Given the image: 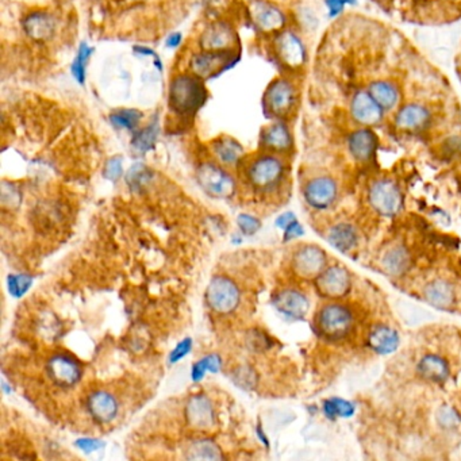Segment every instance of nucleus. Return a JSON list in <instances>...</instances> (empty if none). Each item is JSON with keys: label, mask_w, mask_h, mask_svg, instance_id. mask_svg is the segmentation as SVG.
Returning <instances> with one entry per match:
<instances>
[{"label": "nucleus", "mask_w": 461, "mask_h": 461, "mask_svg": "<svg viewBox=\"0 0 461 461\" xmlns=\"http://www.w3.org/2000/svg\"><path fill=\"white\" fill-rule=\"evenodd\" d=\"M205 86L199 76L182 75L175 77L170 86V106L179 115L195 114L206 102Z\"/></svg>", "instance_id": "nucleus-1"}, {"label": "nucleus", "mask_w": 461, "mask_h": 461, "mask_svg": "<svg viewBox=\"0 0 461 461\" xmlns=\"http://www.w3.org/2000/svg\"><path fill=\"white\" fill-rule=\"evenodd\" d=\"M206 302L218 314H232L239 306L241 291L234 280L227 276H215L207 286Z\"/></svg>", "instance_id": "nucleus-2"}, {"label": "nucleus", "mask_w": 461, "mask_h": 461, "mask_svg": "<svg viewBox=\"0 0 461 461\" xmlns=\"http://www.w3.org/2000/svg\"><path fill=\"white\" fill-rule=\"evenodd\" d=\"M284 172V164L279 157L264 154L249 164L248 180L257 191H272L282 183Z\"/></svg>", "instance_id": "nucleus-3"}, {"label": "nucleus", "mask_w": 461, "mask_h": 461, "mask_svg": "<svg viewBox=\"0 0 461 461\" xmlns=\"http://www.w3.org/2000/svg\"><path fill=\"white\" fill-rule=\"evenodd\" d=\"M317 326L327 340L339 341L345 339L353 329L352 312L337 303H330L321 308L317 315Z\"/></svg>", "instance_id": "nucleus-4"}, {"label": "nucleus", "mask_w": 461, "mask_h": 461, "mask_svg": "<svg viewBox=\"0 0 461 461\" xmlns=\"http://www.w3.org/2000/svg\"><path fill=\"white\" fill-rule=\"evenodd\" d=\"M196 179L203 191L214 198H230L236 192L234 179L213 163L202 164L196 172Z\"/></svg>", "instance_id": "nucleus-5"}, {"label": "nucleus", "mask_w": 461, "mask_h": 461, "mask_svg": "<svg viewBox=\"0 0 461 461\" xmlns=\"http://www.w3.org/2000/svg\"><path fill=\"white\" fill-rule=\"evenodd\" d=\"M46 374L56 386L69 389L80 381L83 370L72 356L65 353H57L48 360Z\"/></svg>", "instance_id": "nucleus-6"}, {"label": "nucleus", "mask_w": 461, "mask_h": 461, "mask_svg": "<svg viewBox=\"0 0 461 461\" xmlns=\"http://www.w3.org/2000/svg\"><path fill=\"white\" fill-rule=\"evenodd\" d=\"M368 199L376 213L386 217L396 214L402 207L400 189L389 179H381L374 183L370 189Z\"/></svg>", "instance_id": "nucleus-7"}, {"label": "nucleus", "mask_w": 461, "mask_h": 461, "mask_svg": "<svg viewBox=\"0 0 461 461\" xmlns=\"http://www.w3.org/2000/svg\"><path fill=\"white\" fill-rule=\"evenodd\" d=\"M351 115L362 126H375L383 120L384 110L375 102L368 91L358 89L351 99Z\"/></svg>", "instance_id": "nucleus-8"}, {"label": "nucleus", "mask_w": 461, "mask_h": 461, "mask_svg": "<svg viewBox=\"0 0 461 461\" xmlns=\"http://www.w3.org/2000/svg\"><path fill=\"white\" fill-rule=\"evenodd\" d=\"M87 411L89 417L98 424H111L120 412L118 399L106 390H96L88 395Z\"/></svg>", "instance_id": "nucleus-9"}, {"label": "nucleus", "mask_w": 461, "mask_h": 461, "mask_svg": "<svg viewBox=\"0 0 461 461\" xmlns=\"http://www.w3.org/2000/svg\"><path fill=\"white\" fill-rule=\"evenodd\" d=\"M186 419L188 425L198 430H208L215 425L217 414L213 402L207 395H194L186 405Z\"/></svg>", "instance_id": "nucleus-10"}, {"label": "nucleus", "mask_w": 461, "mask_h": 461, "mask_svg": "<svg viewBox=\"0 0 461 461\" xmlns=\"http://www.w3.org/2000/svg\"><path fill=\"white\" fill-rule=\"evenodd\" d=\"M293 271L305 279H314L326 270V255L318 246L308 245L301 248L292 260Z\"/></svg>", "instance_id": "nucleus-11"}, {"label": "nucleus", "mask_w": 461, "mask_h": 461, "mask_svg": "<svg viewBox=\"0 0 461 461\" xmlns=\"http://www.w3.org/2000/svg\"><path fill=\"white\" fill-rule=\"evenodd\" d=\"M317 287L329 299H340L351 289V274L340 265L329 267L317 277Z\"/></svg>", "instance_id": "nucleus-12"}, {"label": "nucleus", "mask_w": 461, "mask_h": 461, "mask_svg": "<svg viewBox=\"0 0 461 461\" xmlns=\"http://www.w3.org/2000/svg\"><path fill=\"white\" fill-rule=\"evenodd\" d=\"M296 101V91L292 83L286 79H277L268 87L265 94L267 108L277 117L286 115Z\"/></svg>", "instance_id": "nucleus-13"}, {"label": "nucleus", "mask_w": 461, "mask_h": 461, "mask_svg": "<svg viewBox=\"0 0 461 461\" xmlns=\"http://www.w3.org/2000/svg\"><path fill=\"white\" fill-rule=\"evenodd\" d=\"M430 120L431 113L425 104L411 102L405 104L396 111L393 117V125L400 130L418 132L427 127Z\"/></svg>", "instance_id": "nucleus-14"}, {"label": "nucleus", "mask_w": 461, "mask_h": 461, "mask_svg": "<svg viewBox=\"0 0 461 461\" xmlns=\"http://www.w3.org/2000/svg\"><path fill=\"white\" fill-rule=\"evenodd\" d=\"M337 198V184L327 176L314 177L305 187V199L317 210H324L334 203Z\"/></svg>", "instance_id": "nucleus-15"}, {"label": "nucleus", "mask_w": 461, "mask_h": 461, "mask_svg": "<svg viewBox=\"0 0 461 461\" xmlns=\"http://www.w3.org/2000/svg\"><path fill=\"white\" fill-rule=\"evenodd\" d=\"M274 308L289 320H302L308 314L310 302L301 291L283 290L272 299Z\"/></svg>", "instance_id": "nucleus-16"}, {"label": "nucleus", "mask_w": 461, "mask_h": 461, "mask_svg": "<svg viewBox=\"0 0 461 461\" xmlns=\"http://www.w3.org/2000/svg\"><path fill=\"white\" fill-rule=\"evenodd\" d=\"M279 58L290 68L301 67L306 60V49L301 38L292 32H284L276 39Z\"/></svg>", "instance_id": "nucleus-17"}, {"label": "nucleus", "mask_w": 461, "mask_h": 461, "mask_svg": "<svg viewBox=\"0 0 461 461\" xmlns=\"http://www.w3.org/2000/svg\"><path fill=\"white\" fill-rule=\"evenodd\" d=\"M377 146L376 134L368 127H361L352 132L348 137L349 153L356 161L365 163L372 158Z\"/></svg>", "instance_id": "nucleus-18"}, {"label": "nucleus", "mask_w": 461, "mask_h": 461, "mask_svg": "<svg viewBox=\"0 0 461 461\" xmlns=\"http://www.w3.org/2000/svg\"><path fill=\"white\" fill-rule=\"evenodd\" d=\"M251 11L255 23L265 32H274L280 29L286 20L284 14L268 1H255Z\"/></svg>", "instance_id": "nucleus-19"}, {"label": "nucleus", "mask_w": 461, "mask_h": 461, "mask_svg": "<svg viewBox=\"0 0 461 461\" xmlns=\"http://www.w3.org/2000/svg\"><path fill=\"white\" fill-rule=\"evenodd\" d=\"M367 91L384 111H390L395 108L400 98L399 88L396 84H393L391 80H384V79L372 80L368 84Z\"/></svg>", "instance_id": "nucleus-20"}, {"label": "nucleus", "mask_w": 461, "mask_h": 461, "mask_svg": "<svg viewBox=\"0 0 461 461\" xmlns=\"http://www.w3.org/2000/svg\"><path fill=\"white\" fill-rule=\"evenodd\" d=\"M229 58L227 51H208L196 54L191 61V68L199 77H210L217 73V69L225 67Z\"/></svg>", "instance_id": "nucleus-21"}, {"label": "nucleus", "mask_w": 461, "mask_h": 461, "mask_svg": "<svg viewBox=\"0 0 461 461\" xmlns=\"http://www.w3.org/2000/svg\"><path fill=\"white\" fill-rule=\"evenodd\" d=\"M261 144L264 148L274 152H286L292 146V136L287 125L277 122L268 126L263 136Z\"/></svg>", "instance_id": "nucleus-22"}, {"label": "nucleus", "mask_w": 461, "mask_h": 461, "mask_svg": "<svg viewBox=\"0 0 461 461\" xmlns=\"http://www.w3.org/2000/svg\"><path fill=\"white\" fill-rule=\"evenodd\" d=\"M370 346L379 355H390L396 351L399 345V336L396 330L389 326L379 324L375 326L370 334Z\"/></svg>", "instance_id": "nucleus-23"}, {"label": "nucleus", "mask_w": 461, "mask_h": 461, "mask_svg": "<svg viewBox=\"0 0 461 461\" xmlns=\"http://www.w3.org/2000/svg\"><path fill=\"white\" fill-rule=\"evenodd\" d=\"M234 42V33L225 25L215 23L202 35V46L206 51H222Z\"/></svg>", "instance_id": "nucleus-24"}, {"label": "nucleus", "mask_w": 461, "mask_h": 461, "mask_svg": "<svg viewBox=\"0 0 461 461\" xmlns=\"http://www.w3.org/2000/svg\"><path fill=\"white\" fill-rule=\"evenodd\" d=\"M418 372L429 381L443 383L449 376V367L443 358L436 355H427L419 361Z\"/></svg>", "instance_id": "nucleus-25"}, {"label": "nucleus", "mask_w": 461, "mask_h": 461, "mask_svg": "<svg viewBox=\"0 0 461 461\" xmlns=\"http://www.w3.org/2000/svg\"><path fill=\"white\" fill-rule=\"evenodd\" d=\"M54 19L45 13H33L25 19V32L34 39H46L54 33Z\"/></svg>", "instance_id": "nucleus-26"}, {"label": "nucleus", "mask_w": 461, "mask_h": 461, "mask_svg": "<svg viewBox=\"0 0 461 461\" xmlns=\"http://www.w3.org/2000/svg\"><path fill=\"white\" fill-rule=\"evenodd\" d=\"M327 241L331 246L341 252L351 251L358 242V233L353 226L348 223H340L330 229L327 234Z\"/></svg>", "instance_id": "nucleus-27"}, {"label": "nucleus", "mask_w": 461, "mask_h": 461, "mask_svg": "<svg viewBox=\"0 0 461 461\" xmlns=\"http://www.w3.org/2000/svg\"><path fill=\"white\" fill-rule=\"evenodd\" d=\"M214 153L225 165L237 164L244 156V149L236 139L223 137L214 142Z\"/></svg>", "instance_id": "nucleus-28"}, {"label": "nucleus", "mask_w": 461, "mask_h": 461, "mask_svg": "<svg viewBox=\"0 0 461 461\" xmlns=\"http://www.w3.org/2000/svg\"><path fill=\"white\" fill-rule=\"evenodd\" d=\"M188 460H222L223 455L218 445L211 440H196L188 446Z\"/></svg>", "instance_id": "nucleus-29"}, {"label": "nucleus", "mask_w": 461, "mask_h": 461, "mask_svg": "<svg viewBox=\"0 0 461 461\" xmlns=\"http://www.w3.org/2000/svg\"><path fill=\"white\" fill-rule=\"evenodd\" d=\"M425 295L429 303L440 308H449L455 298L452 287L443 280H436L430 283L427 287Z\"/></svg>", "instance_id": "nucleus-30"}, {"label": "nucleus", "mask_w": 461, "mask_h": 461, "mask_svg": "<svg viewBox=\"0 0 461 461\" xmlns=\"http://www.w3.org/2000/svg\"><path fill=\"white\" fill-rule=\"evenodd\" d=\"M222 370V359L217 353L207 355L205 358L196 361L191 370L192 381L198 383L203 380L206 374H220Z\"/></svg>", "instance_id": "nucleus-31"}, {"label": "nucleus", "mask_w": 461, "mask_h": 461, "mask_svg": "<svg viewBox=\"0 0 461 461\" xmlns=\"http://www.w3.org/2000/svg\"><path fill=\"white\" fill-rule=\"evenodd\" d=\"M409 265V256L402 248H393L383 258L384 270L391 274H400Z\"/></svg>", "instance_id": "nucleus-32"}, {"label": "nucleus", "mask_w": 461, "mask_h": 461, "mask_svg": "<svg viewBox=\"0 0 461 461\" xmlns=\"http://www.w3.org/2000/svg\"><path fill=\"white\" fill-rule=\"evenodd\" d=\"M142 118V113L136 108H122L110 115V120L120 129L134 130Z\"/></svg>", "instance_id": "nucleus-33"}, {"label": "nucleus", "mask_w": 461, "mask_h": 461, "mask_svg": "<svg viewBox=\"0 0 461 461\" xmlns=\"http://www.w3.org/2000/svg\"><path fill=\"white\" fill-rule=\"evenodd\" d=\"M34 277L27 274H13L7 277V289L13 298L20 299L32 289Z\"/></svg>", "instance_id": "nucleus-34"}, {"label": "nucleus", "mask_w": 461, "mask_h": 461, "mask_svg": "<svg viewBox=\"0 0 461 461\" xmlns=\"http://www.w3.org/2000/svg\"><path fill=\"white\" fill-rule=\"evenodd\" d=\"M157 136H158V127L157 125H149L146 127H144L142 130L137 132L133 137V146L139 151V152H149L151 149H153L154 144L157 141Z\"/></svg>", "instance_id": "nucleus-35"}, {"label": "nucleus", "mask_w": 461, "mask_h": 461, "mask_svg": "<svg viewBox=\"0 0 461 461\" xmlns=\"http://www.w3.org/2000/svg\"><path fill=\"white\" fill-rule=\"evenodd\" d=\"M92 51H94V49L89 45L82 44L80 48H79V51H77L76 58L73 60L70 70H72V75H73L75 80L79 82L80 84H84V82H86L87 64H88V60H89Z\"/></svg>", "instance_id": "nucleus-36"}, {"label": "nucleus", "mask_w": 461, "mask_h": 461, "mask_svg": "<svg viewBox=\"0 0 461 461\" xmlns=\"http://www.w3.org/2000/svg\"><path fill=\"white\" fill-rule=\"evenodd\" d=\"M324 411L327 418L334 419L337 417H342V418L351 417L355 411V408L352 403H349L343 399L333 398V399H329L324 402Z\"/></svg>", "instance_id": "nucleus-37"}, {"label": "nucleus", "mask_w": 461, "mask_h": 461, "mask_svg": "<svg viewBox=\"0 0 461 461\" xmlns=\"http://www.w3.org/2000/svg\"><path fill=\"white\" fill-rule=\"evenodd\" d=\"M239 230L245 236H255L257 232L261 229V222L256 217L251 214H239L237 218Z\"/></svg>", "instance_id": "nucleus-38"}, {"label": "nucleus", "mask_w": 461, "mask_h": 461, "mask_svg": "<svg viewBox=\"0 0 461 461\" xmlns=\"http://www.w3.org/2000/svg\"><path fill=\"white\" fill-rule=\"evenodd\" d=\"M191 351H192V340L191 339L182 340L170 353V358H168L170 364H176V362L182 361L184 358H187L188 355L191 353Z\"/></svg>", "instance_id": "nucleus-39"}, {"label": "nucleus", "mask_w": 461, "mask_h": 461, "mask_svg": "<svg viewBox=\"0 0 461 461\" xmlns=\"http://www.w3.org/2000/svg\"><path fill=\"white\" fill-rule=\"evenodd\" d=\"M148 179H149V173L146 171V168L141 164H136L127 175L129 184L134 188L141 187Z\"/></svg>", "instance_id": "nucleus-40"}, {"label": "nucleus", "mask_w": 461, "mask_h": 461, "mask_svg": "<svg viewBox=\"0 0 461 461\" xmlns=\"http://www.w3.org/2000/svg\"><path fill=\"white\" fill-rule=\"evenodd\" d=\"M123 173V165H122V158L120 157H113L107 161L106 168H104V177L117 182Z\"/></svg>", "instance_id": "nucleus-41"}, {"label": "nucleus", "mask_w": 461, "mask_h": 461, "mask_svg": "<svg viewBox=\"0 0 461 461\" xmlns=\"http://www.w3.org/2000/svg\"><path fill=\"white\" fill-rule=\"evenodd\" d=\"M75 446L77 449H80L82 452L84 453H94L96 450H101L103 446H104V443L102 440L99 438H91V437H83V438H79L75 441Z\"/></svg>", "instance_id": "nucleus-42"}, {"label": "nucleus", "mask_w": 461, "mask_h": 461, "mask_svg": "<svg viewBox=\"0 0 461 461\" xmlns=\"http://www.w3.org/2000/svg\"><path fill=\"white\" fill-rule=\"evenodd\" d=\"M438 419L444 427H455L460 422V415L452 408H444L438 414Z\"/></svg>", "instance_id": "nucleus-43"}, {"label": "nucleus", "mask_w": 461, "mask_h": 461, "mask_svg": "<svg viewBox=\"0 0 461 461\" xmlns=\"http://www.w3.org/2000/svg\"><path fill=\"white\" fill-rule=\"evenodd\" d=\"M327 8H329V15L330 17H337L340 15L346 4L355 3V0H324Z\"/></svg>", "instance_id": "nucleus-44"}, {"label": "nucleus", "mask_w": 461, "mask_h": 461, "mask_svg": "<svg viewBox=\"0 0 461 461\" xmlns=\"http://www.w3.org/2000/svg\"><path fill=\"white\" fill-rule=\"evenodd\" d=\"M303 233L305 232H303V227L301 226V223L293 221L284 229V239L290 241V239H298V237L303 236Z\"/></svg>", "instance_id": "nucleus-45"}, {"label": "nucleus", "mask_w": 461, "mask_h": 461, "mask_svg": "<svg viewBox=\"0 0 461 461\" xmlns=\"http://www.w3.org/2000/svg\"><path fill=\"white\" fill-rule=\"evenodd\" d=\"M293 221H296V218H295V215H293L292 213H284V214H282V215L276 220V226L284 230V229H286L289 225L293 222Z\"/></svg>", "instance_id": "nucleus-46"}, {"label": "nucleus", "mask_w": 461, "mask_h": 461, "mask_svg": "<svg viewBox=\"0 0 461 461\" xmlns=\"http://www.w3.org/2000/svg\"><path fill=\"white\" fill-rule=\"evenodd\" d=\"M182 39H183V37H182L180 33H173L167 39V46L171 48V49H175V48H177L182 44Z\"/></svg>", "instance_id": "nucleus-47"}, {"label": "nucleus", "mask_w": 461, "mask_h": 461, "mask_svg": "<svg viewBox=\"0 0 461 461\" xmlns=\"http://www.w3.org/2000/svg\"><path fill=\"white\" fill-rule=\"evenodd\" d=\"M257 436H258V438H260L264 444L268 446V438H267V436L263 433V429H261V427H257Z\"/></svg>", "instance_id": "nucleus-48"}]
</instances>
